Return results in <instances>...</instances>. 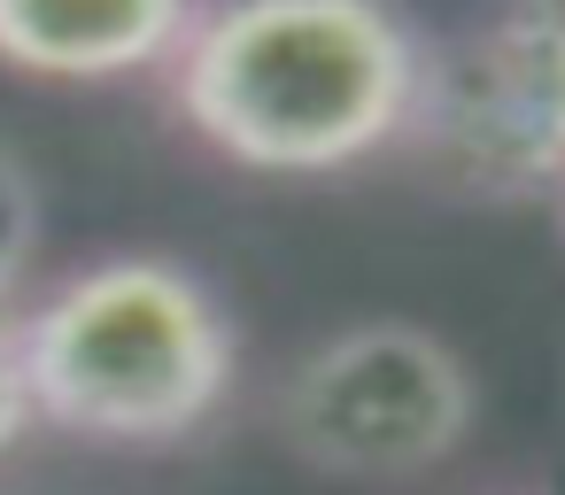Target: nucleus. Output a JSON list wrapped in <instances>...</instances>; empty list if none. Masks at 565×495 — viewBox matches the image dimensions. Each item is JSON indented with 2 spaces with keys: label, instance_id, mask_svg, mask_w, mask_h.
<instances>
[{
  "label": "nucleus",
  "instance_id": "7",
  "mask_svg": "<svg viewBox=\"0 0 565 495\" xmlns=\"http://www.w3.org/2000/svg\"><path fill=\"white\" fill-rule=\"evenodd\" d=\"M32 372H24V310L0 302V449H17L32 426Z\"/></svg>",
  "mask_w": 565,
  "mask_h": 495
},
{
  "label": "nucleus",
  "instance_id": "3",
  "mask_svg": "<svg viewBox=\"0 0 565 495\" xmlns=\"http://www.w3.org/2000/svg\"><path fill=\"white\" fill-rule=\"evenodd\" d=\"M403 155L457 202H550L565 179V0H495L426 47Z\"/></svg>",
  "mask_w": 565,
  "mask_h": 495
},
{
  "label": "nucleus",
  "instance_id": "1",
  "mask_svg": "<svg viewBox=\"0 0 565 495\" xmlns=\"http://www.w3.org/2000/svg\"><path fill=\"white\" fill-rule=\"evenodd\" d=\"M418 71L426 40L395 0H210L171 101L241 171L326 179L403 148Z\"/></svg>",
  "mask_w": 565,
  "mask_h": 495
},
{
  "label": "nucleus",
  "instance_id": "5",
  "mask_svg": "<svg viewBox=\"0 0 565 495\" xmlns=\"http://www.w3.org/2000/svg\"><path fill=\"white\" fill-rule=\"evenodd\" d=\"M210 0H0V63L24 78L109 86L179 63Z\"/></svg>",
  "mask_w": 565,
  "mask_h": 495
},
{
  "label": "nucleus",
  "instance_id": "2",
  "mask_svg": "<svg viewBox=\"0 0 565 495\" xmlns=\"http://www.w3.org/2000/svg\"><path fill=\"white\" fill-rule=\"evenodd\" d=\"M32 410L78 441L171 449L233 395L225 302L171 256H102L24 310Z\"/></svg>",
  "mask_w": 565,
  "mask_h": 495
},
{
  "label": "nucleus",
  "instance_id": "6",
  "mask_svg": "<svg viewBox=\"0 0 565 495\" xmlns=\"http://www.w3.org/2000/svg\"><path fill=\"white\" fill-rule=\"evenodd\" d=\"M32 256H40V186L17 148H0V302H17Z\"/></svg>",
  "mask_w": 565,
  "mask_h": 495
},
{
  "label": "nucleus",
  "instance_id": "8",
  "mask_svg": "<svg viewBox=\"0 0 565 495\" xmlns=\"http://www.w3.org/2000/svg\"><path fill=\"white\" fill-rule=\"evenodd\" d=\"M542 209H550V225H557V240H565V179H557V194H550Z\"/></svg>",
  "mask_w": 565,
  "mask_h": 495
},
{
  "label": "nucleus",
  "instance_id": "4",
  "mask_svg": "<svg viewBox=\"0 0 565 495\" xmlns=\"http://www.w3.org/2000/svg\"><path fill=\"white\" fill-rule=\"evenodd\" d=\"M480 410L472 364L403 318L341 325L302 348L271 395L279 441L326 480H411L465 449Z\"/></svg>",
  "mask_w": 565,
  "mask_h": 495
}]
</instances>
